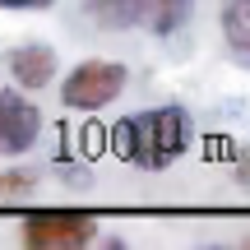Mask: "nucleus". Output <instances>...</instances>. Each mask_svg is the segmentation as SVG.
Segmentation results:
<instances>
[{"instance_id": "nucleus-1", "label": "nucleus", "mask_w": 250, "mask_h": 250, "mask_svg": "<svg viewBox=\"0 0 250 250\" xmlns=\"http://www.w3.org/2000/svg\"><path fill=\"white\" fill-rule=\"evenodd\" d=\"M195 139V125H190V111L181 107H158V111H139V116H125L116 130H111V148L121 153L125 162L144 171H162L181 158Z\"/></svg>"}, {"instance_id": "nucleus-2", "label": "nucleus", "mask_w": 250, "mask_h": 250, "mask_svg": "<svg viewBox=\"0 0 250 250\" xmlns=\"http://www.w3.org/2000/svg\"><path fill=\"white\" fill-rule=\"evenodd\" d=\"M125 83H130V70H125L121 61L88 56V61H79L61 79V102L70 111H102V107H111V102H121Z\"/></svg>"}, {"instance_id": "nucleus-3", "label": "nucleus", "mask_w": 250, "mask_h": 250, "mask_svg": "<svg viewBox=\"0 0 250 250\" xmlns=\"http://www.w3.org/2000/svg\"><path fill=\"white\" fill-rule=\"evenodd\" d=\"M19 241L28 250H83L98 241V223L88 213H28Z\"/></svg>"}, {"instance_id": "nucleus-4", "label": "nucleus", "mask_w": 250, "mask_h": 250, "mask_svg": "<svg viewBox=\"0 0 250 250\" xmlns=\"http://www.w3.org/2000/svg\"><path fill=\"white\" fill-rule=\"evenodd\" d=\"M42 134V111L33 107L28 98L14 93H0V158H19L28 153Z\"/></svg>"}, {"instance_id": "nucleus-5", "label": "nucleus", "mask_w": 250, "mask_h": 250, "mask_svg": "<svg viewBox=\"0 0 250 250\" xmlns=\"http://www.w3.org/2000/svg\"><path fill=\"white\" fill-rule=\"evenodd\" d=\"M5 65H9V79H14V88H23V93H42L46 83H56L61 56H56V46H46V42H23V46H14V51L5 56Z\"/></svg>"}, {"instance_id": "nucleus-6", "label": "nucleus", "mask_w": 250, "mask_h": 250, "mask_svg": "<svg viewBox=\"0 0 250 250\" xmlns=\"http://www.w3.org/2000/svg\"><path fill=\"white\" fill-rule=\"evenodd\" d=\"M190 9H195V0H144L139 23H148L158 37H171V33H181V28H186Z\"/></svg>"}, {"instance_id": "nucleus-7", "label": "nucleus", "mask_w": 250, "mask_h": 250, "mask_svg": "<svg viewBox=\"0 0 250 250\" xmlns=\"http://www.w3.org/2000/svg\"><path fill=\"white\" fill-rule=\"evenodd\" d=\"M83 5H88L93 23L107 28V33H125V28H134L139 14H144V0H83Z\"/></svg>"}, {"instance_id": "nucleus-8", "label": "nucleus", "mask_w": 250, "mask_h": 250, "mask_svg": "<svg viewBox=\"0 0 250 250\" xmlns=\"http://www.w3.org/2000/svg\"><path fill=\"white\" fill-rule=\"evenodd\" d=\"M218 23H223V42L232 46L236 56H250V5L246 0H227Z\"/></svg>"}, {"instance_id": "nucleus-9", "label": "nucleus", "mask_w": 250, "mask_h": 250, "mask_svg": "<svg viewBox=\"0 0 250 250\" xmlns=\"http://www.w3.org/2000/svg\"><path fill=\"white\" fill-rule=\"evenodd\" d=\"M37 186H42V176H37L33 167H9V171H0V204H19V199L37 195Z\"/></svg>"}, {"instance_id": "nucleus-10", "label": "nucleus", "mask_w": 250, "mask_h": 250, "mask_svg": "<svg viewBox=\"0 0 250 250\" xmlns=\"http://www.w3.org/2000/svg\"><path fill=\"white\" fill-rule=\"evenodd\" d=\"M232 167H236V186H241L246 195H250V148H241V153H236V162H232Z\"/></svg>"}, {"instance_id": "nucleus-11", "label": "nucleus", "mask_w": 250, "mask_h": 250, "mask_svg": "<svg viewBox=\"0 0 250 250\" xmlns=\"http://www.w3.org/2000/svg\"><path fill=\"white\" fill-rule=\"evenodd\" d=\"M56 0H0V9H51Z\"/></svg>"}, {"instance_id": "nucleus-12", "label": "nucleus", "mask_w": 250, "mask_h": 250, "mask_svg": "<svg viewBox=\"0 0 250 250\" xmlns=\"http://www.w3.org/2000/svg\"><path fill=\"white\" fill-rule=\"evenodd\" d=\"M246 5H250V0H246Z\"/></svg>"}]
</instances>
